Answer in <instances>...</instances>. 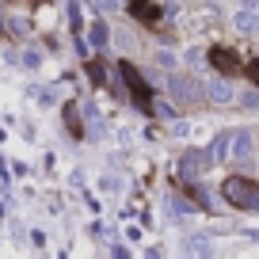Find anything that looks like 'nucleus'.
<instances>
[{
    "label": "nucleus",
    "mask_w": 259,
    "mask_h": 259,
    "mask_svg": "<svg viewBox=\"0 0 259 259\" xmlns=\"http://www.w3.org/2000/svg\"><path fill=\"white\" fill-rule=\"evenodd\" d=\"M118 69H122V76L130 80V92H134L138 107H141V111H153V96H149V88H145V80H141V73H138V69H134L130 61H122Z\"/></svg>",
    "instance_id": "2"
},
{
    "label": "nucleus",
    "mask_w": 259,
    "mask_h": 259,
    "mask_svg": "<svg viewBox=\"0 0 259 259\" xmlns=\"http://www.w3.org/2000/svg\"><path fill=\"white\" fill-rule=\"evenodd\" d=\"M206 99L218 103V107H225V103H233V99H236V92H233V84H229L225 76H213V80L206 84Z\"/></svg>",
    "instance_id": "4"
},
{
    "label": "nucleus",
    "mask_w": 259,
    "mask_h": 259,
    "mask_svg": "<svg viewBox=\"0 0 259 259\" xmlns=\"http://www.w3.org/2000/svg\"><path fill=\"white\" fill-rule=\"evenodd\" d=\"M130 12H134V19H141V23H156V19H160V8H156L153 0H130Z\"/></svg>",
    "instance_id": "6"
},
{
    "label": "nucleus",
    "mask_w": 259,
    "mask_h": 259,
    "mask_svg": "<svg viewBox=\"0 0 259 259\" xmlns=\"http://www.w3.org/2000/svg\"><path fill=\"white\" fill-rule=\"evenodd\" d=\"M248 153H251V134H248V130H236V134H233V156L244 160Z\"/></svg>",
    "instance_id": "8"
},
{
    "label": "nucleus",
    "mask_w": 259,
    "mask_h": 259,
    "mask_svg": "<svg viewBox=\"0 0 259 259\" xmlns=\"http://www.w3.org/2000/svg\"><path fill=\"white\" fill-rule=\"evenodd\" d=\"M229 145H233V134H229V130H225V134H218V138H213V149H210L213 164H218V160H229V156H233V149H229Z\"/></svg>",
    "instance_id": "7"
},
{
    "label": "nucleus",
    "mask_w": 259,
    "mask_h": 259,
    "mask_svg": "<svg viewBox=\"0 0 259 259\" xmlns=\"http://www.w3.org/2000/svg\"><path fill=\"white\" fill-rule=\"evenodd\" d=\"M221 194H225V202L236 206V210H259V187H255V179L233 176V179H225Z\"/></svg>",
    "instance_id": "1"
},
{
    "label": "nucleus",
    "mask_w": 259,
    "mask_h": 259,
    "mask_svg": "<svg viewBox=\"0 0 259 259\" xmlns=\"http://www.w3.org/2000/svg\"><path fill=\"white\" fill-rule=\"evenodd\" d=\"M168 92H171V99H176V103H191V99H198L194 80H191V76H179V73L168 76Z\"/></svg>",
    "instance_id": "3"
},
{
    "label": "nucleus",
    "mask_w": 259,
    "mask_h": 259,
    "mask_svg": "<svg viewBox=\"0 0 259 259\" xmlns=\"http://www.w3.org/2000/svg\"><path fill=\"white\" fill-rule=\"evenodd\" d=\"M187 251H194V255H210L213 244L206 240V236H191V244H187Z\"/></svg>",
    "instance_id": "9"
},
{
    "label": "nucleus",
    "mask_w": 259,
    "mask_h": 259,
    "mask_svg": "<svg viewBox=\"0 0 259 259\" xmlns=\"http://www.w3.org/2000/svg\"><path fill=\"white\" fill-rule=\"evenodd\" d=\"M65 118H69V130H73V134H80V122H76V107L73 103L65 107Z\"/></svg>",
    "instance_id": "10"
},
{
    "label": "nucleus",
    "mask_w": 259,
    "mask_h": 259,
    "mask_svg": "<svg viewBox=\"0 0 259 259\" xmlns=\"http://www.w3.org/2000/svg\"><path fill=\"white\" fill-rule=\"evenodd\" d=\"M160 65H164V69H176V57H171L168 50H164V54H160Z\"/></svg>",
    "instance_id": "15"
},
{
    "label": "nucleus",
    "mask_w": 259,
    "mask_h": 259,
    "mask_svg": "<svg viewBox=\"0 0 259 259\" xmlns=\"http://www.w3.org/2000/svg\"><path fill=\"white\" fill-rule=\"evenodd\" d=\"M0 31H4V19H0Z\"/></svg>",
    "instance_id": "18"
},
{
    "label": "nucleus",
    "mask_w": 259,
    "mask_h": 259,
    "mask_svg": "<svg viewBox=\"0 0 259 259\" xmlns=\"http://www.w3.org/2000/svg\"><path fill=\"white\" fill-rule=\"evenodd\" d=\"M187 57H191V69H202V65H206V54H202V50H191Z\"/></svg>",
    "instance_id": "11"
},
{
    "label": "nucleus",
    "mask_w": 259,
    "mask_h": 259,
    "mask_svg": "<svg viewBox=\"0 0 259 259\" xmlns=\"http://www.w3.org/2000/svg\"><path fill=\"white\" fill-rule=\"evenodd\" d=\"M156 114H160V118H176V111H171V107H164V103H156Z\"/></svg>",
    "instance_id": "16"
},
{
    "label": "nucleus",
    "mask_w": 259,
    "mask_h": 259,
    "mask_svg": "<svg viewBox=\"0 0 259 259\" xmlns=\"http://www.w3.org/2000/svg\"><path fill=\"white\" fill-rule=\"evenodd\" d=\"M99 8H107V12H114V0H99Z\"/></svg>",
    "instance_id": "17"
},
{
    "label": "nucleus",
    "mask_w": 259,
    "mask_h": 259,
    "mask_svg": "<svg viewBox=\"0 0 259 259\" xmlns=\"http://www.w3.org/2000/svg\"><path fill=\"white\" fill-rule=\"evenodd\" d=\"M248 76H251V84L259 88V57H255V61H248Z\"/></svg>",
    "instance_id": "13"
},
{
    "label": "nucleus",
    "mask_w": 259,
    "mask_h": 259,
    "mask_svg": "<svg viewBox=\"0 0 259 259\" xmlns=\"http://www.w3.org/2000/svg\"><path fill=\"white\" fill-rule=\"evenodd\" d=\"M92 76H96V80H99V84H103V80H107V69H103V61H92Z\"/></svg>",
    "instance_id": "12"
},
{
    "label": "nucleus",
    "mask_w": 259,
    "mask_h": 259,
    "mask_svg": "<svg viewBox=\"0 0 259 259\" xmlns=\"http://www.w3.org/2000/svg\"><path fill=\"white\" fill-rule=\"evenodd\" d=\"M210 65H213V69H221V73H240V57H236L233 50H225V46H213L210 50Z\"/></svg>",
    "instance_id": "5"
},
{
    "label": "nucleus",
    "mask_w": 259,
    "mask_h": 259,
    "mask_svg": "<svg viewBox=\"0 0 259 259\" xmlns=\"http://www.w3.org/2000/svg\"><path fill=\"white\" fill-rule=\"evenodd\" d=\"M244 107H259V92H248V96H240Z\"/></svg>",
    "instance_id": "14"
}]
</instances>
